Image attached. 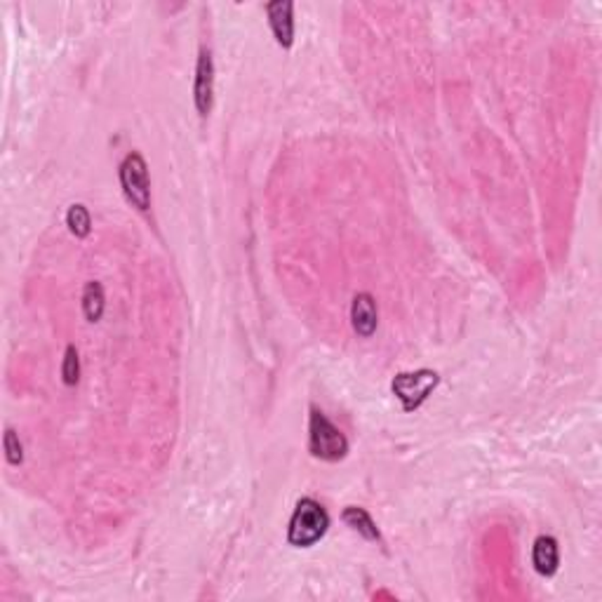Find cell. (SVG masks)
<instances>
[{
	"instance_id": "30bf717a",
	"label": "cell",
	"mask_w": 602,
	"mask_h": 602,
	"mask_svg": "<svg viewBox=\"0 0 602 602\" xmlns=\"http://www.w3.org/2000/svg\"><path fill=\"white\" fill-rule=\"evenodd\" d=\"M82 311L89 322H96L104 313V288L99 282H88L82 292Z\"/></svg>"
},
{
	"instance_id": "9c48e42d",
	"label": "cell",
	"mask_w": 602,
	"mask_h": 602,
	"mask_svg": "<svg viewBox=\"0 0 602 602\" xmlns=\"http://www.w3.org/2000/svg\"><path fill=\"white\" fill-rule=\"evenodd\" d=\"M343 522L353 529V532H358L363 539L367 541H382V534H379V529H376L374 521L370 518V513L365 511V508H358V506H349L346 511L342 513Z\"/></svg>"
},
{
	"instance_id": "7a4b0ae2",
	"label": "cell",
	"mask_w": 602,
	"mask_h": 602,
	"mask_svg": "<svg viewBox=\"0 0 602 602\" xmlns=\"http://www.w3.org/2000/svg\"><path fill=\"white\" fill-rule=\"evenodd\" d=\"M308 447H311V454L322 461H339L349 452V440L320 410H311Z\"/></svg>"
},
{
	"instance_id": "6da1fadb",
	"label": "cell",
	"mask_w": 602,
	"mask_h": 602,
	"mask_svg": "<svg viewBox=\"0 0 602 602\" xmlns=\"http://www.w3.org/2000/svg\"><path fill=\"white\" fill-rule=\"evenodd\" d=\"M329 527L328 511L315 499H301L295 508V515L288 527V541L297 548L313 546L315 541L325 536Z\"/></svg>"
},
{
	"instance_id": "8fae6325",
	"label": "cell",
	"mask_w": 602,
	"mask_h": 602,
	"mask_svg": "<svg viewBox=\"0 0 602 602\" xmlns=\"http://www.w3.org/2000/svg\"><path fill=\"white\" fill-rule=\"evenodd\" d=\"M66 224H69L71 233L78 235V238H85L92 228V220H89V212L85 205H71L69 214H66Z\"/></svg>"
},
{
	"instance_id": "52a82bcc",
	"label": "cell",
	"mask_w": 602,
	"mask_h": 602,
	"mask_svg": "<svg viewBox=\"0 0 602 602\" xmlns=\"http://www.w3.org/2000/svg\"><path fill=\"white\" fill-rule=\"evenodd\" d=\"M351 320H353V329H356L360 336H372L376 332V322H379V313H376L374 297L367 295V292H360L353 299V306H351Z\"/></svg>"
},
{
	"instance_id": "5b68a950",
	"label": "cell",
	"mask_w": 602,
	"mask_h": 602,
	"mask_svg": "<svg viewBox=\"0 0 602 602\" xmlns=\"http://www.w3.org/2000/svg\"><path fill=\"white\" fill-rule=\"evenodd\" d=\"M193 96H196V109L200 116H207L212 111L214 99V62L212 52L203 50L198 57V69H196V85H193Z\"/></svg>"
},
{
	"instance_id": "ba28073f",
	"label": "cell",
	"mask_w": 602,
	"mask_h": 602,
	"mask_svg": "<svg viewBox=\"0 0 602 602\" xmlns=\"http://www.w3.org/2000/svg\"><path fill=\"white\" fill-rule=\"evenodd\" d=\"M558 562H560V551L553 536H539L534 541L532 565L541 576H553L558 572Z\"/></svg>"
},
{
	"instance_id": "7c38bea8",
	"label": "cell",
	"mask_w": 602,
	"mask_h": 602,
	"mask_svg": "<svg viewBox=\"0 0 602 602\" xmlns=\"http://www.w3.org/2000/svg\"><path fill=\"white\" fill-rule=\"evenodd\" d=\"M62 379L66 386H75L78 379H81V360H78V351H75V346H69V349H66V356H64L62 365Z\"/></svg>"
},
{
	"instance_id": "8992f818",
	"label": "cell",
	"mask_w": 602,
	"mask_h": 602,
	"mask_svg": "<svg viewBox=\"0 0 602 602\" xmlns=\"http://www.w3.org/2000/svg\"><path fill=\"white\" fill-rule=\"evenodd\" d=\"M292 10H295V5L289 0H275V3L266 5V14L268 21H271V28H274L275 41L285 50L292 48V42H295V17H292Z\"/></svg>"
},
{
	"instance_id": "277c9868",
	"label": "cell",
	"mask_w": 602,
	"mask_h": 602,
	"mask_svg": "<svg viewBox=\"0 0 602 602\" xmlns=\"http://www.w3.org/2000/svg\"><path fill=\"white\" fill-rule=\"evenodd\" d=\"M120 184L132 205L137 207L139 212H146L150 207V184H149V167L146 160L139 153L125 156L120 163Z\"/></svg>"
},
{
	"instance_id": "4fadbf2b",
	"label": "cell",
	"mask_w": 602,
	"mask_h": 602,
	"mask_svg": "<svg viewBox=\"0 0 602 602\" xmlns=\"http://www.w3.org/2000/svg\"><path fill=\"white\" fill-rule=\"evenodd\" d=\"M5 457L12 466H19L21 461H24L21 443H19V438H17V433H14L12 428H7V431H5Z\"/></svg>"
},
{
	"instance_id": "3957f363",
	"label": "cell",
	"mask_w": 602,
	"mask_h": 602,
	"mask_svg": "<svg viewBox=\"0 0 602 602\" xmlns=\"http://www.w3.org/2000/svg\"><path fill=\"white\" fill-rule=\"evenodd\" d=\"M440 383L438 372L433 370H419V372H400L393 379L390 389L400 400L405 412L419 410L426 403V397L431 396L433 389Z\"/></svg>"
}]
</instances>
